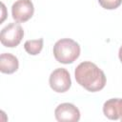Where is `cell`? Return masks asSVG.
Instances as JSON below:
<instances>
[{"label":"cell","mask_w":122,"mask_h":122,"mask_svg":"<svg viewBox=\"0 0 122 122\" xmlns=\"http://www.w3.org/2000/svg\"><path fill=\"white\" fill-rule=\"evenodd\" d=\"M76 82L89 92L101 91L106 85V75L94 63L90 61L81 62L74 71Z\"/></svg>","instance_id":"cell-1"},{"label":"cell","mask_w":122,"mask_h":122,"mask_svg":"<svg viewBox=\"0 0 122 122\" xmlns=\"http://www.w3.org/2000/svg\"><path fill=\"white\" fill-rule=\"evenodd\" d=\"M53 55L59 63L71 64L80 55V46L71 38H62L53 46Z\"/></svg>","instance_id":"cell-2"},{"label":"cell","mask_w":122,"mask_h":122,"mask_svg":"<svg viewBox=\"0 0 122 122\" xmlns=\"http://www.w3.org/2000/svg\"><path fill=\"white\" fill-rule=\"evenodd\" d=\"M23 36V28L18 23H10L2 29L0 33V41L5 47L14 48L19 45Z\"/></svg>","instance_id":"cell-3"},{"label":"cell","mask_w":122,"mask_h":122,"mask_svg":"<svg viewBox=\"0 0 122 122\" xmlns=\"http://www.w3.org/2000/svg\"><path fill=\"white\" fill-rule=\"evenodd\" d=\"M49 83L51 88L56 92H65L71 86L70 72L64 68L55 69L50 75Z\"/></svg>","instance_id":"cell-4"},{"label":"cell","mask_w":122,"mask_h":122,"mask_svg":"<svg viewBox=\"0 0 122 122\" xmlns=\"http://www.w3.org/2000/svg\"><path fill=\"white\" fill-rule=\"evenodd\" d=\"M34 12V7L30 0H16L11 6L12 18L18 23L30 20Z\"/></svg>","instance_id":"cell-5"},{"label":"cell","mask_w":122,"mask_h":122,"mask_svg":"<svg viewBox=\"0 0 122 122\" xmlns=\"http://www.w3.org/2000/svg\"><path fill=\"white\" fill-rule=\"evenodd\" d=\"M57 121H71L77 122L80 119L79 110L71 103H62L58 105L54 111Z\"/></svg>","instance_id":"cell-6"},{"label":"cell","mask_w":122,"mask_h":122,"mask_svg":"<svg viewBox=\"0 0 122 122\" xmlns=\"http://www.w3.org/2000/svg\"><path fill=\"white\" fill-rule=\"evenodd\" d=\"M103 112L106 117L112 120L122 118V99L111 98L103 105Z\"/></svg>","instance_id":"cell-7"},{"label":"cell","mask_w":122,"mask_h":122,"mask_svg":"<svg viewBox=\"0 0 122 122\" xmlns=\"http://www.w3.org/2000/svg\"><path fill=\"white\" fill-rule=\"evenodd\" d=\"M19 62L15 55L11 53H1L0 55V71L3 73H13L18 70Z\"/></svg>","instance_id":"cell-8"},{"label":"cell","mask_w":122,"mask_h":122,"mask_svg":"<svg viewBox=\"0 0 122 122\" xmlns=\"http://www.w3.org/2000/svg\"><path fill=\"white\" fill-rule=\"evenodd\" d=\"M43 43H44L43 38H39L35 40H27L24 44V49L29 54L36 55L42 51Z\"/></svg>","instance_id":"cell-9"},{"label":"cell","mask_w":122,"mask_h":122,"mask_svg":"<svg viewBox=\"0 0 122 122\" xmlns=\"http://www.w3.org/2000/svg\"><path fill=\"white\" fill-rule=\"evenodd\" d=\"M98 3L106 10H114L122 4V0H98Z\"/></svg>","instance_id":"cell-10"},{"label":"cell","mask_w":122,"mask_h":122,"mask_svg":"<svg viewBox=\"0 0 122 122\" xmlns=\"http://www.w3.org/2000/svg\"><path fill=\"white\" fill-rule=\"evenodd\" d=\"M118 56H119V59H120V61H121V63H122V46H121V47H120V49H119Z\"/></svg>","instance_id":"cell-11"},{"label":"cell","mask_w":122,"mask_h":122,"mask_svg":"<svg viewBox=\"0 0 122 122\" xmlns=\"http://www.w3.org/2000/svg\"><path fill=\"white\" fill-rule=\"evenodd\" d=\"M121 121H122V118H121Z\"/></svg>","instance_id":"cell-12"}]
</instances>
